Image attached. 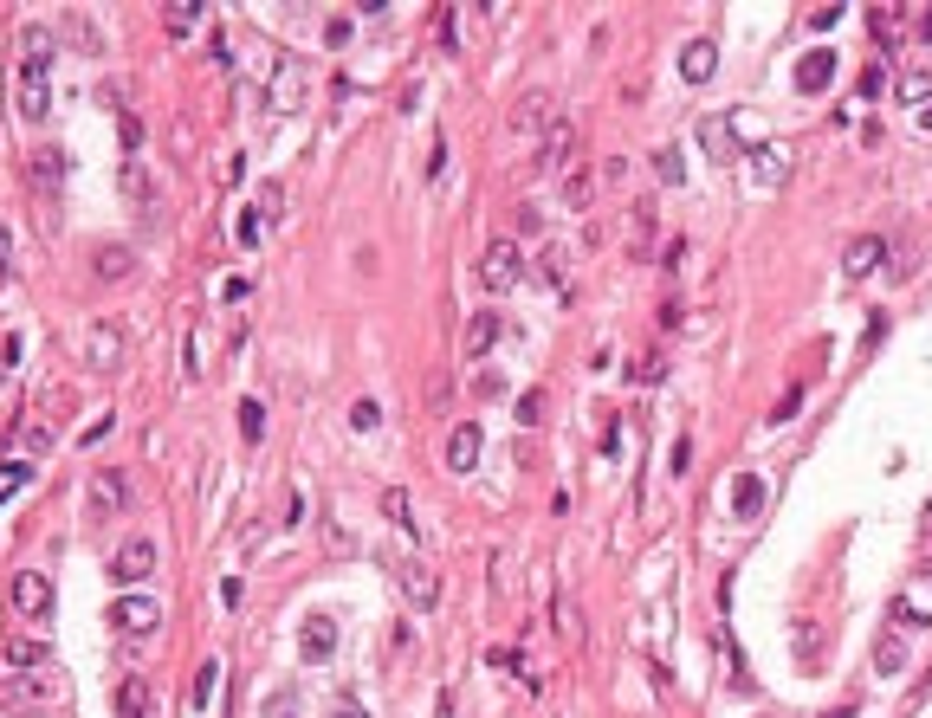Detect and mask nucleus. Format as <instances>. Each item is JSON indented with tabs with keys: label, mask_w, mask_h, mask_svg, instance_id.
I'll use <instances>...</instances> for the list:
<instances>
[{
	"label": "nucleus",
	"mask_w": 932,
	"mask_h": 718,
	"mask_svg": "<svg viewBox=\"0 0 932 718\" xmlns=\"http://www.w3.org/2000/svg\"><path fill=\"white\" fill-rule=\"evenodd\" d=\"M512 414H518L525 427H538V421H544V395H538V389H525V395H518V408H512Z\"/></svg>",
	"instance_id": "nucleus-40"
},
{
	"label": "nucleus",
	"mask_w": 932,
	"mask_h": 718,
	"mask_svg": "<svg viewBox=\"0 0 932 718\" xmlns=\"http://www.w3.org/2000/svg\"><path fill=\"white\" fill-rule=\"evenodd\" d=\"M699 136H706V143H712V162H738V156H745V149H738V136L725 130L719 117H706V123H699Z\"/></svg>",
	"instance_id": "nucleus-26"
},
{
	"label": "nucleus",
	"mask_w": 932,
	"mask_h": 718,
	"mask_svg": "<svg viewBox=\"0 0 932 718\" xmlns=\"http://www.w3.org/2000/svg\"><path fill=\"white\" fill-rule=\"evenodd\" d=\"M117 356H123V330H117V324H91V330H85V363H91V369H111Z\"/></svg>",
	"instance_id": "nucleus-15"
},
{
	"label": "nucleus",
	"mask_w": 932,
	"mask_h": 718,
	"mask_svg": "<svg viewBox=\"0 0 932 718\" xmlns=\"http://www.w3.org/2000/svg\"><path fill=\"white\" fill-rule=\"evenodd\" d=\"M797 408H803V389H784V402L771 408V421H790V414H797Z\"/></svg>",
	"instance_id": "nucleus-48"
},
{
	"label": "nucleus",
	"mask_w": 932,
	"mask_h": 718,
	"mask_svg": "<svg viewBox=\"0 0 932 718\" xmlns=\"http://www.w3.org/2000/svg\"><path fill=\"white\" fill-rule=\"evenodd\" d=\"M557 628H564V634H583V621H577V609H570V602H557Z\"/></svg>",
	"instance_id": "nucleus-51"
},
{
	"label": "nucleus",
	"mask_w": 932,
	"mask_h": 718,
	"mask_svg": "<svg viewBox=\"0 0 932 718\" xmlns=\"http://www.w3.org/2000/svg\"><path fill=\"white\" fill-rule=\"evenodd\" d=\"M564 201H570V207H589V201H596V182H589V169H570V175H564Z\"/></svg>",
	"instance_id": "nucleus-33"
},
{
	"label": "nucleus",
	"mask_w": 932,
	"mask_h": 718,
	"mask_svg": "<svg viewBox=\"0 0 932 718\" xmlns=\"http://www.w3.org/2000/svg\"><path fill=\"white\" fill-rule=\"evenodd\" d=\"M156 563H162L156 537H130V544H117V557L104 563V570H111V583H123V596H130L143 576H156Z\"/></svg>",
	"instance_id": "nucleus-3"
},
{
	"label": "nucleus",
	"mask_w": 932,
	"mask_h": 718,
	"mask_svg": "<svg viewBox=\"0 0 932 718\" xmlns=\"http://www.w3.org/2000/svg\"><path fill=\"white\" fill-rule=\"evenodd\" d=\"M551 123H557L551 117V91H531V98L512 110V130H551Z\"/></svg>",
	"instance_id": "nucleus-21"
},
{
	"label": "nucleus",
	"mask_w": 932,
	"mask_h": 718,
	"mask_svg": "<svg viewBox=\"0 0 932 718\" xmlns=\"http://www.w3.org/2000/svg\"><path fill=\"white\" fill-rule=\"evenodd\" d=\"M0 660H7V673H52V647L39 641H0Z\"/></svg>",
	"instance_id": "nucleus-14"
},
{
	"label": "nucleus",
	"mask_w": 932,
	"mask_h": 718,
	"mask_svg": "<svg viewBox=\"0 0 932 718\" xmlns=\"http://www.w3.org/2000/svg\"><path fill=\"white\" fill-rule=\"evenodd\" d=\"M719 654H725V667H732V686L738 693H751V673H745V654H738V641H732V628L719 621Z\"/></svg>",
	"instance_id": "nucleus-29"
},
{
	"label": "nucleus",
	"mask_w": 932,
	"mask_h": 718,
	"mask_svg": "<svg viewBox=\"0 0 932 718\" xmlns=\"http://www.w3.org/2000/svg\"><path fill=\"white\" fill-rule=\"evenodd\" d=\"M926 98H932V72H907V78H900V104L926 110Z\"/></svg>",
	"instance_id": "nucleus-32"
},
{
	"label": "nucleus",
	"mask_w": 932,
	"mask_h": 718,
	"mask_svg": "<svg viewBox=\"0 0 932 718\" xmlns=\"http://www.w3.org/2000/svg\"><path fill=\"white\" fill-rule=\"evenodd\" d=\"M214 693H221V660H201V673H195V706L208 712Z\"/></svg>",
	"instance_id": "nucleus-31"
},
{
	"label": "nucleus",
	"mask_w": 932,
	"mask_h": 718,
	"mask_svg": "<svg viewBox=\"0 0 932 718\" xmlns=\"http://www.w3.org/2000/svg\"><path fill=\"white\" fill-rule=\"evenodd\" d=\"M434 20H441V52H460V33H454V7H441Z\"/></svg>",
	"instance_id": "nucleus-46"
},
{
	"label": "nucleus",
	"mask_w": 932,
	"mask_h": 718,
	"mask_svg": "<svg viewBox=\"0 0 932 718\" xmlns=\"http://www.w3.org/2000/svg\"><path fill=\"white\" fill-rule=\"evenodd\" d=\"M350 427H356V434H376V427H382V408L369 402V395H363V402H350Z\"/></svg>",
	"instance_id": "nucleus-36"
},
{
	"label": "nucleus",
	"mask_w": 932,
	"mask_h": 718,
	"mask_svg": "<svg viewBox=\"0 0 932 718\" xmlns=\"http://www.w3.org/2000/svg\"><path fill=\"white\" fill-rule=\"evenodd\" d=\"M266 718H298V693H292V686H279V693L266 699Z\"/></svg>",
	"instance_id": "nucleus-42"
},
{
	"label": "nucleus",
	"mask_w": 932,
	"mask_h": 718,
	"mask_svg": "<svg viewBox=\"0 0 932 718\" xmlns=\"http://www.w3.org/2000/svg\"><path fill=\"white\" fill-rule=\"evenodd\" d=\"M577 156H583V136H577V123H564V117H557L551 130H544L538 169H551V175H570V169H577Z\"/></svg>",
	"instance_id": "nucleus-6"
},
{
	"label": "nucleus",
	"mask_w": 932,
	"mask_h": 718,
	"mask_svg": "<svg viewBox=\"0 0 932 718\" xmlns=\"http://www.w3.org/2000/svg\"><path fill=\"white\" fill-rule=\"evenodd\" d=\"M123 505H130V479H123V473H98V479H91V512H98V518H117Z\"/></svg>",
	"instance_id": "nucleus-13"
},
{
	"label": "nucleus",
	"mask_w": 932,
	"mask_h": 718,
	"mask_svg": "<svg viewBox=\"0 0 932 718\" xmlns=\"http://www.w3.org/2000/svg\"><path fill=\"white\" fill-rule=\"evenodd\" d=\"M887 91V65H868V72H861V98H881Z\"/></svg>",
	"instance_id": "nucleus-44"
},
{
	"label": "nucleus",
	"mask_w": 932,
	"mask_h": 718,
	"mask_svg": "<svg viewBox=\"0 0 932 718\" xmlns=\"http://www.w3.org/2000/svg\"><path fill=\"white\" fill-rule=\"evenodd\" d=\"M829 718H855V712H829Z\"/></svg>",
	"instance_id": "nucleus-55"
},
{
	"label": "nucleus",
	"mask_w": 932,
	"mask_h": 718,
	"mask_svg": "<svg viewBox=\"0 0 932 718\" xmlns=\"http://www.w3.org/2000/svg\"><path fill=\"white\" fill-rule=\"evenodd\" d=\"M661 376H667V356H661V350H648V356L635 363V382H661Z\"/></svg>",
	"instance_id": "nucleus-43"
},
{
	"label": "nucleus",
	"mask_w": 932,
	"mask_h": 718,
	"mask_svg": "<svg viewBox=\"0 0 932 718\" xmlns=\"http://www.w3.org/2000/svg\"><path fill=\"white\" fill-rule=\"evenodd\" d=\"M240 434H246V440L266 434V408H259V395H246V402H240Z\"/></svg>",
	"instance_id": "nucleus-35"
},
{
	"label": "nucleus",
	"mask_w": 932,
	"mask_h": 718,
	"mask_svg": "<svg viewBox=\"0 0 932 718\" xmlns=\"http://www.w3.org/2000/svg\"><path fill=\"white\" fill-rule=\"evenodd\" d=\"M732 512H738V518H758V512H764V479H758V473H738V479H732Z\"/></svg>",
	"instance_id": "nucleus-23"
},
{
	"label": "nucleus",
	"mask_w": 932,
	"mask_h": 718,
	"mask_svg": "<svg viewBox=\"0 0 932 718\" xmlns=\"http://www.w3.org/2000/svg\"><path fill=\"white\" fill-rule=\"evenodd\" d=\"M52 699V673H7L0 680V706H46Z\"/></svg>",
	"instance_id": "nucleus-8"
},
{
	"label": "nucleus",
	"mask_w": 932,
	"mask_h": 718,
	"mask_svg": "<svg viewBox=\"0 0 932 718\" xmlns=\"http://www.w3.org/2000/svg\"><path fill=\"white\" fill-rule=\"evenodd\" d=\"M835 20H842V7H810V26H822V33H829Z\"/></svg>",
	"instance_id": "nucleus-52"
},
{
	"label": "nucleus",
	"mask_w": 932,
	"mask_h": 718,
	"mask_svg": "<svg viewBox=\"0 0 932 718\" xmlns=\"http://www.w3.org/2000/svg\"><path fill=\"white\" fill-rule=\"evenodd\" d=\"M829 78H835V52L829 46H810L797 59V91H803V98H816V91H829Z\"/></svg>",
	"instance_id": "nucleus-11"
},
{
	"label": "nucleus",
	"mask_w": 932,
	"mask_h": 718,
	"mask_svg": "<svg viewBox=\"0 0 932 718\" xmlns=\"http://www.w3.org/2000/svg\"><path fill=\"white\" fill-rule=\"evenodd\" d=\"M900 26H907V7H868V33H874L881 52L900 46Z\"/></svg>",
	"instance_id": "nucleus-19"
},
{
	"label": "nucleus",
	"mask_w": 932,
	"mask_h": 718,
	"mask_svg": "<svg viewBox=\"0 0 932 718\" xmlns=\"http://www.w3.org/2000/svg\"><path fill=\"white\" fill-rule=\"evenodd\" d=\"M240 246H259V207H246V214H240Z\"/></svg>",
	"instance_id": "nucleus-47"
},
{
	"label": "nucleus",
	"mask_w": 932,
	"mask_h": 718,
	"mask_svg": "<svg viewBox=\"0 0 932 718\" xmlns=\"http://www.w3.org/2000/svg\"><path fill=\"white\" fill-rule=\"evenodd\" d=\"M298 104H305V65L285 59L279 78H272V110H298Z\"/></svg>",
	"instance_id": "nucleus-18"
},
{
	"label": "nucleus",
	"mask_w": 932,
	"mask_h": 718,
	"mask_svg": "<svg viewBox=\"0 0 932 718\" xmlns=\"http://www.w3.org/2000/svg\"><path fill=\"white\" fill-rule=\"evenodd\" d=\"M285 207V188L279 182H259V214H279Z\"/></svg>",
	"instance_id": "nucleus-45"
},
{
	"label": "nucleus",
	"mask_w": 932,
	"mask_h": 718,
	"mask_svg": "<svg viewBox=\"0 0 932 718\" xmlns=\"http://www.w3.org/2000/svg\"><path fill=\"white\" fill-rule=\"evenodd\" d=\"M395 589H402V602H408L415 615H434V602H441V576H434L421 557H402V563H395Z\"/></svg>",
	"instance_id": "nucleus-5"
},
{
	"label": "nucleus",
	"mask_w": 932,
	"mask_h": 718,
	"mask_svg": "<svg viewBox=\"0 0 932 718\" xmlns=\"http://www.w3.org/2000/svg\"><path fill=\"white\" fill-rule=\"evenodd\" d=\"M492 343H499V311H473V324H466V356H486Z\"/></svg>",
	"instance_id": "nucleus-22"
},
{
	"label": "nucleus",
	"mask_w": 932,
	"mask_h": 718,
	"mask_svg": "<svg viewBox=\"0 0 932 718\" xmlns=\"http://www.w3.org/2000/svg\"><path fill=\"white\" fill-rule=\"evenodd\" d=\"M712 72H719V46H712V39H687V52H680V78H687V85H706Z\"/></svg>",
	"instance_id": "nucleus-16"
},
{
	"label": "nucleus",
	"mask_w": 932,
	"mask_h": 718,
	"mask_svg": "<svg viewBox=\"0 0 932 718\" xmlns=\"http://www.w3.org/2000/svg\"><path fill=\"white\" fill-rule=\"evenodd\" d=\"M479 453H486V434H479V421H460L454 434H447V466H454V473H473Z\"/></svg>",
	"instance_id": "nucleus-10"
},
{
	"label": "nucleus",
	"mask_w": 932,
	"mask_h": 718,
	"mask_svg": "<svg viewBox=\"0 0 932 718\" xmlns=\"http://www.w3.org/2000/svg\"><path fill=\"white\" fill-rule=\"evenodd\" d=\"M111 427H117V414H104V421H91V427H85V447H98V440L111 434Z\"/></svg>",
	"instance_id": "nucleus-50"
},
{
	"label": "nucleus",
	"mask_w": 932,
	"mask_h": 718,
	"mask_svg": "<svg viewBox=\"0 0 932 718\" xmlns=\"http://www.w3.org/2000/svg\"><path fill=\"white\" fill-rule=\"evenodd\" d=\"M654 175H661V182H687V162H680V149H661V156H654Z\"/></svg>",
	"instance_id": "nucleus-38"
},
{
	"label": "nucleus",
	"mask_w": 932,
	"mask_h": 718,
	"mask_svg": "<svg viewBox=\"0 0 932 718\" xmlns=\"http://www.w3.org/2000/svg\"><path fill=\"white\" fill-rule=\"evenodd\" d=\"M123 195H136V201H143V195H149V182H143V169H123Z\"/></svg>",
	"instance_id": "nucleus-49"
},
{
	"label": "nucleus",
	"mask_w": 932,
	"mask_h": 718,
	"mask_svg": "<svg viewBox=\"0 0 932 718\" xmlns=\"http://www.w3.org/2000/svg\"><path fill=\"white\" fill-rule=\"evenodd\" d=\"M104 621H111V628L123 634V641H143V634H156V621H162V602L156 596H117L111 609H104Z\"/></svg>",
	"instance_id": "nucleus-4"
},
{
	"label": "nucleus",
	"mask_w": 932,
	"mask_h": 718,
	"mask_svg": "<svg viewBox=\"0 0 932 718\" xmlns=\"http://www.w3.org/2000/svg\"><path fill=\"white\" fill-rule=\"evenodd\" d=\"M20 447H26V453H46V447H52V421H46V414L20 427Z\"/></svg>",
	"instance_id": "nucleus-34"
},
{
	"label": "nucleus",
	"mask_w": 932,
	"mask_h": 718,
	"mask_svg": "<svg viewBox=\"0 0 932 718\" xmlns=\"http://www.w3.org/2000/svg\"><path fill=\"white\" fill-rule=\"evenodd\" d=\"M7 596H13V609H20L26 621H46V615H52V583H46L39 570H20Z\"/></svg>",
	"instance_id": "nucleus-7"
},
{
	"label": "nucleus",
	"mask_w": 932,
	"mask_h": 718,
	"mask_svg": "<svg viewBox=\"0 0 932 718\" xmlns=\"http://www.w3.org/2000/svg\"><path fill=\"white\" fill-rule=\"evenodd\" d=\"M874 667L900 673V667H907V641H900V634H881V641H874Z\"/></svg>",
	"instance_id": "nucleus-30"
},
{
	"label": "nucleus",
	"mask_w": 932,
	"mask_h": 718,
	"mask_svg": "<svg viewBox=\"0 0 932 718\" xmlns=\"http://www.w3.org/2000/svg\"><path fill=\"white\" fill-rule=\"evenodd\" d=\"M816 654H822V634H816V621H797V660L810 667Z\"/></svg>",
	"instance_id": "nucleus-39"
},
{
	"label": "nucleus",
	"mask_w": 932,
	"mask_h": 718,
	"mask_svg": "<svg viewBox=\"0 0 932 718\" xmlns=\"http://www.w3.org/2000/svg\"><path fill=\"white\" fill-rule=\"evenodd\" d=\"M33 188L46 201H59V188H65V149H52V143L33 149Z\"/></svg>",
	"instance_id": "nucleus-12"
},
{
	"label": "nucleus",
	"mask_w": 932,
	"mask_h": 718,
	"mask_svg": "<svg viewBox=\"0 0 932 718\" xmlns=\"http://www.w3.org/2000/svg\"><path fill=\"white\" fill-rule=\"evenodd\" d=\"M7 253H13V240H7V227H0V272H7Z\"/></svg>",
	"instance_id": "nucleus-54"
},
{
	"label": "nucleus",
	"mask_w": 932,
	"mask_h": 718,
	"mask_svg": "<svg viewBox=\"0 0 932 718\" xmlns=\"http://www.w3.org/2000/svg\"><path fill=\"white\" fill-rule=\"evenodd\" d=\"M382 512H389V524H408V518H415V512H408V492H402V486L382 492Z\"/></svg>",
	"instance_id": "nucleus-41"
},
{
	"label": "nucleus",
	"mask_w": 932,
	"mask_h": 718,
	"mask_svg": "<svg viewBox=\"0 0 932 718\" xmlns=\"http://www.w3.org/2000/svg\"><path fill=\"white\" fill-rule=\"evenodd\" d=\"M201 13H208V7H201V0H175V7H162V26H169L175 39H188V33H195V26H201Z\"/></svg>",
	"instance_id": "nucleus-25"
},
{
	"label": "nucleus",
	"mask_w": 932,
	"mask_h": 718,
	"mask_svg": "<svg viewBox=\"0 0 932 718\" xmlns=\"http://www.w3.org/2000/svg\"><path fill=\"white\" fill-rule=\"evenodd\" d=\"M91 272H98V279H130V272H136L130 246H104V253L91 259Z\"/></svg>",
	"instance_id": "nucleus-27"
},
{
	"label": "nucleus",
	"mask_w": 932,
	"mask_h": 718,
	"mask_svg": "<svg viewBox=\"0 0 932 718\" xmlns=\"http://www.w3.org/2000/svg\"><path fill=\"white\" fill-rule=\"evenodd\" d=\"M46 110H52V33L26 26L20 33V117L46 123Z\"/></svg>",
	"instance_id": "nucleus-1"
},
{
	"label": "nucleus",
	"mask_w": 932,
	"mask_h": 718,
	"mask_svg": "<svg viewBox=\"0 0 932 718\" xmlns=\"http://www.w3.org/2000/svg\"><path fill=\"white\" fill-rule=\"evenodd\" d=\"M298 654H305L311 667H324V660L337 654V621L331 615H311L305 628H298Z\"/></svg>",
	"instance_id": "nucleus-9"
},
{
	"label": "nucleus",
	"mask_w": 932,
	"mask_h": 718,
	"mask_svg": "<svg viewBox=\"0 0 932 718\" xmlns=\"http://www.w3.org/2000/svg\"><path fill=\"white\" fill-rule=\"evenodd\" d=\"M479 285H486V292H518V285H525V253H518L512 240H492L486 253H479Z\"/></svg>",
	"instance_id": "nucleus-2"
},
{
	"label": "nucleus",
	"mask_w": 932,
	"mask_h": 718,
	"mask_svg": "<svg viewBox=\"0 0 932 718\" xmlns=\"http://www.w3.org/2000/svg\"><path fill=\"white\" fill-rule=\"evenodd\" d=\"M117 718H149V680L143 673H130V680L117 686Z\"/></svg>",
	"instance_id": "nucleus-24"
},
{
	"label": "nucleus",
	"mask_w": 932,
	"mask_h": 718,
	"mask_svg": "<svg viewBox=\"0 0 932 718\" xmlns=\"http://www.w3.org/2000/svg\"><path fill=\"white\" fill-rule=\"evenodd\" d=\"M751 175H758L764 188H777V182L790 175V149H784V143H764L758 156H751Z\"/></svg>",
	"instance_id": "nucleus-20"
},
{
	"label": "nucleus",
	"mask_w": 932,
	"mask_h": 718,
	"mask_svg": "<svg viewBox=\"0 0 932 718\" xmlns=\"http://www.w3.org/2000/svg\"><path fill=\"white\" fill-rule=\"evenodd\" d=\"M33 479V460H13V466H0V499H13V492Z\"/></svg>",
	"instance_id": "nucleus-37"
},
{
	"label": "nucleus",
	"mask_w": 932,
	"mask_h": 718,
	"mask_svg": "<svg viewBox=\"0 0 932 718\" xmlns=\"http://www.w3.org/2000/svg\"><path fill=\"white\" fill-rule=\"evenodd\" d=\"M881 259H887V246L874 240V233H861V240H848V253H842V272H848V279H868V272L881 266Z\"/></svg>",
	"instance_id": "nucleus-17"
},
{
	"label": "nucleus",
	"mask_w": 932,
	"mask_h": 718,
	"mask_svg": "<svg viewBox=\"0 0 932 718\" xmlns=\"http://www.w3.org/2000/svg\"><path fill=\"white\" fill-rule=\"evenodd\" d=\"M65 33H72V46L78 52H104V39H98V26H91V13H65Z\"/></svg>",
	"instance_id": "nucleus-28"
},
{
	"label": "nucleus",
	"mask_w": 932,
	"mask_h": 718,
	"mask_svg": "<svg viewBox=\"0 0 932 718\" xmlns=\"http://www.w3.org/2000/svg\"><path fill=\"white\" fill-rule=\"evenodd\" d=\"M337 718H363V712H356V699H337Z\"/></svg>",
	"instance_id": "nucleus-53"
}]
</instances>
